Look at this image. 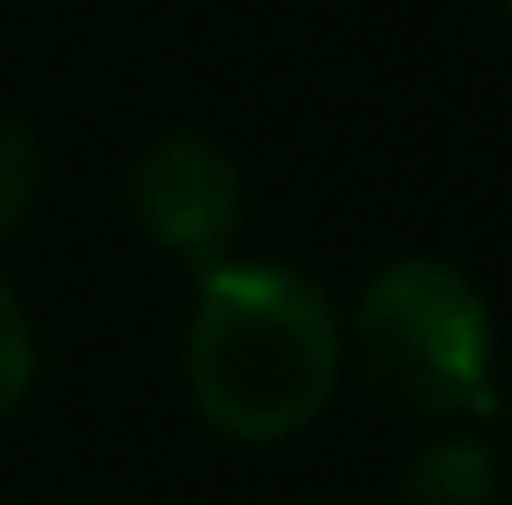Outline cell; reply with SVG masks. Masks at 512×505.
Wrapping results in <instances>:
<instances>
[{"mask_svg":"<svg viewBox=\"0 0 512 505\" xmlns=\"http://www.w3.org/2000/svg\"><path fill=\"white\" fill-rule=\"evenodd\" d=\"M340 312L284 263H215L187 319V395L229 443H284L340 388Z\"/></svg>","mask_w":512,"mask_h":505,"instance_id":"1","label":"cell"},{"mask_svg":"<svg viewBox=\"0 0 512 505\" xmlns=\"http://www.w3.org/2000/svg\"><path fill=\"white\" fill-rule=\"evenodd\" d=\"M353 360L367 388L402 416H492L499 339L478 284L443 256H395L353 305Z\"/></svg>","mask_w":512,"mask_h":505,"instance_id":"2","label":"cell"},{"mask_svg":"<svg viewBox=\"0 0 512 505\" xmlns=\"http://www.w3.org/2000/svg\"><path fill=\"white\" fill-rule=\"evenodd\" d=\"M125 208L153 250L180 256L194 270H215L243 229V167L222 139L180 125V132H160L132 160Z\"/></svg>","mask_w":512,"mask_h":505,"instance_id":"3","label":"cell"},{"mask_svg":"<svg viewBox=\"0 0 512 505\" xmlns=\"http://www.w3.org/2000/svg\"><path fill=\"white\" fill-rule=\"evenodd\" d=\"M506 499V471L492 457V443L478 436H450V443H429L402 464V485L395 505H499Z\"/></svg>","mask_w":512,"mask_h":505,"instance_id":"4","label":"cell"},{"mask_svg":"<svg viewBox=\"0 0 512 505\" xmlns=\"http://www.w3.org/2000/svg\"><path fill=\"white\" fill-rule=\"evenodd\" d=\"M42 201V139L21 118H0V243L28 229Z\"/></svg>","mask_w":512,"mask_h":505,"instance_id":"5","label":"cell"},{"mask_svg":"<svg viewBox=\"0 0 512 505\" xmlns=\"http://www.w3.org/2000/svg\"><path fill=\"white\" fill-rule=\"evenodd\" d=\"M35 388V326H28V305L14 298V284L0 277V422L14 416Z\"/></svg>","mask_w":512,"mask_h":505,"instance_id":"6","label":"cell"},{"mask_svg":"<svg viewBox=\"0 0 512 505\" xmlns=\"http://www.w3.org/2000/svg\"><path fill=\"white\" fill-rule=\"evenodd\" d=\"M506 21H512V0H506Z\"/></svg>","mask_w":512,"mask_h":505,"instance_id":"7","label":"cell"}]
</instances>
